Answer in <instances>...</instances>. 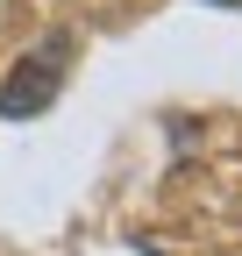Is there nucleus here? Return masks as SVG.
Returning a JSON list of instances; mask_svg holds the SVG:
<instances>
[{
  "instance_id": "obj_1",
  "label": "nucleus",
  "mask_w": 242,
  "mask_h": 256,
  "mask_svg": "<svg viewBox=\"0 0 242 256\" xmlns=\"http://www.w3.org/2000/svg\"><path fill=\"white\" fill-rule=\"evenodd\" d=\"M64 72H72V36H50L36 57H22L14 72L0 78V114H8V121L43 114V107L57 100V86H64Z\"/></svg>"
},
{
  "instance_id": "obj_2",
  "label": "nucleus",
  "mask_w": 242,
  "mask_h": 256,
  "mask_svg": "<svg viewBox=\"0 0 242 256\" xmlns=\"http://www.w3.org/2000/svg\"><path fill=\"white\" fill-rule=\"evenodd\" d=\"M214 8H242V0H214Z\"/></svg>"
}]
</instances>
